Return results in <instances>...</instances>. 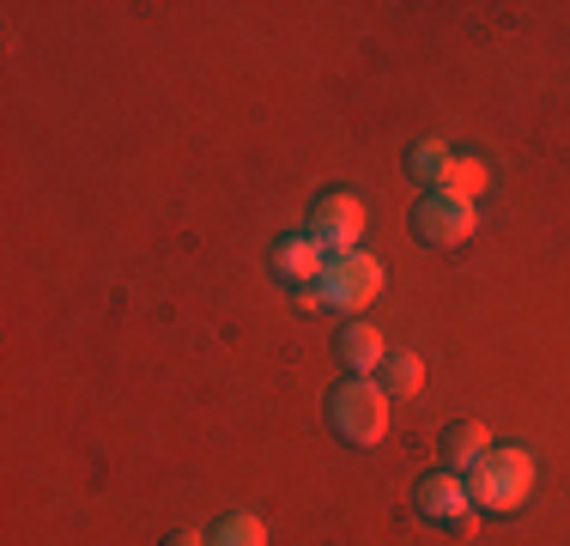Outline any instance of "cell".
<instances>
[{
  "label": "cell",
  "instance_id": "obj_13",
  "mask_svg": "<svg viewBox=\"0 0 570 546\" xmlns=\"http://www.w3.org/2000/svg\"><path fill=\"white\" fill-rule=\"evenodd\" d=\"M213 546H267V523L262 516H225L213 528Z\"/></svg>",
  "mask_w": 570,
  "mask_h": 546
},
{
  "label": "cell",
  "instance_id": "obj_10",
  "mask_svg": "<svg viewBox=\"0 0 570 546\" xmlns=\"http://www.w3.org/2000/svg\"><path fill=\"white\" fill-rule=\"evenodd\" d=\"M376 382H383V394H389V401H406V394H419V389H425V364H419L413 352H389V359H383V371H376Z\"/></svg>",
  "mask_w": 570,
  "mask_h": 546
},
{
  "label": "cell",
  "instance_id": "obj_11",
  "mask_svg": "<svg viewBox=\"0 0 570 546\" xmlns=\"http://www.w3.org/2000/svg\"><path fill=\"white\" fill-rule=\"evenodd\" d=\"M406 176H413L419 188H431V195H438V188H443V176H450V153H443L438 140L413 146V158H406Z\"/></svg>",
  "mask_w": 570,
  "mask_h": 546
},
{
  "label": "cell",
  "instance_id": "obj_7",
  "mask_svg": "<svg viewBox=\"0 0 570 546\" xmlns=\"http://www.w3.org/2000/svg\"><path fill=\"white\" fill-rule=\"evenodd\" d=\"M419 516H425V523H461V516H473V491H468V480H461L455 468H443V474H425V480H419Z\"/></svg>",
  "mask_w": 570,
  "mask_h": 546
},
{
  "label": "cell",
  "instance_id": "obj_9",
  "mask_svg": "<svg viewBox=\"0 0 570 546\" xmlns=\"http://www.w3.org/2000/svg\"><path fill=\"white\" fill-rule=\"evenodd\" d=\"M485 449H492V431H485L480 419H455V426L443 431V461H450L455 474H468Z\"/></svg>",
  "mask_w": 570,
  "mask_h": 546
},
{
  "label": "cell",
  "instance_id": "obj_6",
  "mask_svg": "<svg viewBox=\"0 0 570 546\" xmlns=\"http://www.w3.org/2000/svg\"><path fill=\"white\" fill-rule=\"evenodd\" d=\"M334 255L322 250L309 231H297V237H279L274 243V273H279V285H297V292H316L322 285V273H328Z\"/></svg>",
  "mask_w": 570,
  "mask_h": 546
},
{
  "label": "cell",
  "instance_id": "obj_1",
  "mask_svg": "<svg viewBox=\"0 0 570 546\" xmlns=\"http://www.w3.org/2000/svg\"><path fill=\"white\" fill-rule=\"evenodd\" d=\"M468 491H473V510H492V516L522 510L528 491H534V456L522 443H492L468 468Z\"/></svg>",
  "mask_w": 570,
  "mask_h": 546
},
{
  "label": "cell",
  "instance_id": "obj_8",
  "mask_svg": "<svg viewBox=\"0 0 570 546\" xmlns=\"http://www.w3.org/2000/svg\"><path fill=\"white\" fill-rule=\"evenodd\" d=\"M341 359H346L352 377H376V371H383V359H389V347H383V334H376L371 322H352L341 334Z\"/></svg>",
  "mask_w": 570,
  "mask_h": 546
},
{
  "label": "cell",
  "instance_id": "obj_14",
  "mask_svg": "<svg viewBox=\"0 0 570 546\" xmlns=\"http://www.w3.org/2000/svg\"><path fill=\"white\" fill-rule=\"evenodd\" d=\"M165 546H213V540H207V535H195V528H176Z\"/></svg>",
  "mask_w": 570,
  "mask_h": 546
},
{
  "label": "cell",
  "instance_id": "obj_3",
  "mask_svg": "<svg viewBox=\"0 0 570 546\" xmlns=\"http://www.w3.org/2000/svg\"><path fill=\"white\" fill-rule=\"evenodd\" d=\"M328 419L352 449H376L389 437V394L376 377H352L328 394Z\"/></svg>",
  "mask_w": 570,
  "mask_h": 546
},
{
  "label": "cell",
  "instance_id": "obj_12",
  "mask_svg": "<svg viewBox=\"0 0 570 546\" xmlns=\"http://www.w3.org/2000/svg\"><path fill=\"white\" fill-rule=\"evenodd\" d=\"M485 183H492V170H485L480 158H450V176H443V195L455 201H480Z\"/></svg>",
  "mask_w": 570,
  "mask_h": 546
},
{
  "label": "cell",
  "instance_id": "obj_2",
  "mask_svg": "<svg viewBox=\"0 0 570 546\" xmlns=\"http://www.w3.org/2000/svg\"><path fill=\"white\" fill-rule=\"evenodd\" d=\"M383 285H389L383 262L352 250V255H334L316 292H304V310H346V316H358V310H371L383 298Z\"/></svg>",
  "mask_w": 570,
  "mask_h": 546
},
{
  "label": "cell",
  "instance_id": "obj_5",
  "mask_svg": "<svg viewBox=\"0 0 570 546\" xmlns=\"http://www.w3.org/2000/svg\"><path fill=\"white\" fill-rule=\"evenodd\" d=\"M309 237L322 243L328 255H352L364 237V207L358 195H346V188H334V195L316 201V218H309Z\"/></svg>",
  "mask_w": 570,
  "mask_h": 546
},
{
  "label": "cell",
  "instance_id": "obj_4",
  "mask_svg": "<svg viewBox=\"0 0 570 546\" xmlns=\"http://www.w3.org/2000/svg\"><path fill=\"white\" fill-rule=\"evenodd\" d=\"M413 231L425 243H438V250H461V243L473 237V231H480V207H473V201H455V195H425L413 207Z\"/></svg>",
  "mask_w": 570,
  "mask_h": 546
}]
</instances>
